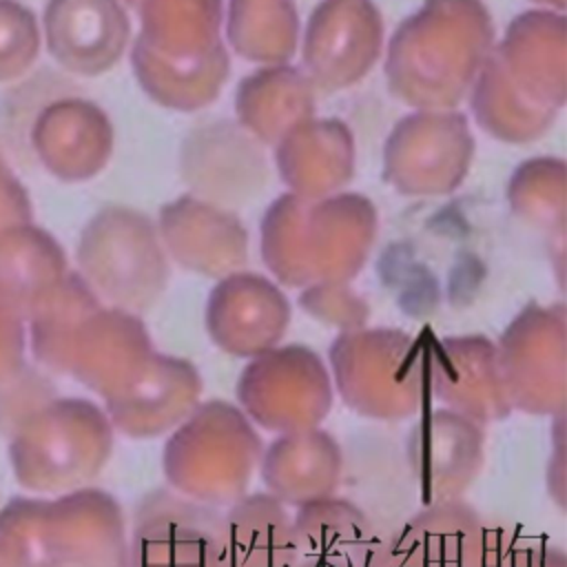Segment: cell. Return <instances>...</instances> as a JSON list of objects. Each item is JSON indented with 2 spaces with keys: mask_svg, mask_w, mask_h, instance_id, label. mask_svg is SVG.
Here are the masks:
<instances>
[{
  "mask_svg": "<svg viewBox=\"0 0 567 567\" xmlns=\"http://www.w3.org/2000/svg\"><path fill=\"white\" fill-rule=\"evenodd\" d=\"M379 44L381 18L370 0H323L303 40L310 84L337 91L359 82L377 60Z\"/></svg>",
  "mask_w": 567,
  "mask_h": 567,
  "instance_id": "7c38bea8",
  "label": "cell"
},
{
  "mask_svg": "<svg viewBox=\"0 0 567 567\" xmlns=\"http://www.w3.org/2000/svg\"><path fill=\"white\" fill-rule=\"evenodd\" d=\"M330 365L343 403L368 419H410L430 399L427 348L401 330H346L330 346Z\"/></svg>",
  "mask_w": 567,
  "mask_h": 567,
  "instance_id": "8992f818",
  "label": "cell"
},
{
  "mask_svg": "<svg viewBox=\"0 0 567 567\" xmlns=\"http://www.w3.org/2000/svg\"><path fill=\"white\" fill-rule=\"evenodd\" d=\"M551 441H554V450L549 456V472H547L549 494L560 507H565V414L556 416Z\"/></svg>",
  "mask_w": 567,
  "mask_h": 567,
  "instance_id": "83f0119b",
  "label": "cell"
},
{
  "mask_svg": "<svg viewBox=\"0 0 567 567\" xmlns=\"http://www.w3.org/2000/svg\"><path fill=\"white\" fill-rule=\"evenodd\" d=\"M266 494L281 505L301 507L337 496L343 470L341 447L321 427L279 434L259 458Z\"/></svg>",
  "mask_w": 567,
  "mask_h": 567,
  "instance_id": "ac0fdd59",
  "label": "cell"
},
{
  "mask_svg": "<svg viewBox=\"0 0 567 567\" xmlns=\"http://www.w3.org/2000/svg\"><path fill=\"white\" fill-rule=\"evenodd\" d=\"M374 228L377 215L359 195H284L264 217V259L290 286L337 284L361 268Z\"/></svg>",
  "mask_w": 567,
  "mask_h": 567,
  "instance_id": "277c9868",
  "label": "cell"
},
{
  "mask_svg": "<svg viewBox=\"0 0 567 567\" xmlns=\"http://www.w3.org/2000/svg\"><path fill=\"white\" fill-rule=\"evenodd\" d=\"M496 354L512 410L549 416L565 414L563 303L525 308L503 332Z\"/></svg>",
  "mask_w": 567,
  "mask_h": 567,
  "instance_id": "ba28073f",
  "label": "cell"
},
{
  "mask_svg": "<svg viewBox=\"0 0 567 567\" xmlns=\"http://www.w3.org/2000/svg\"><path fill=\"white\" fill-rule=\"evenodd\" d=\"M427 385L445 410L478 425L512 412L496 343L487 337H450L427 348Z\"/></svg>",
  "mask_w": 567,
  "mask_h": 567,
  "instance_id": "4fadbf2b",
  "label": "cell"
},
{
  "mask_svg": "<svg viewBox=\"0 0 567 567\" xmlns=\"http://www.w3.org/2000/svg\"><path fill=\"white\" fill-rule=\"evenodd\" d=\"M221 512L157 489L142 501L128 547V567H228Z\"/></svg>",
  "mask_w": 567,
  "mask_h": 567,
  "instance_id": "9c48e42d",
  "label": "cell"
},
{
  "mask_svg": "<svg viewBox=\"0 0 567 567\" xmlns=\"http://www.w3.org/2000/svg\"><path fill=\"white\" fill-rule=\"evenodd\" d=\"M237 113L241 124L259 140H284L312 115L310 80L288 66L259 71L239 86Z\"/></svg>",
  "mask_w": 567,
  "mask_h": 567,
  "instance_id": "603a6c76",
  "label": "cell"
},
{
  "mask_svg": "<svg viewBox=\"0 0 567 567\" xmlns=\"http://www.w3.org/2000/svg\"><path fill=\"white\" fill-rule=\"evenodd\" d=\"M565 184V166L560 159H534L520 166V171L512 179L509 199L518 215L532 219V224L547 228H563V217L554 215L543 202L545 193L563 190Z\"/></svg>",
  "mask_w": 567,
  "mask_h": 567,
  "instance_id": "d4e9b609",
  "label": "cell"
},
{
  "mask_svg": "<svg viewBox=\"0 0 567 567\" xmlns=\"http://www.w3.org/2000/svg\"><path fill=\"white\" fill-rule=\"evenodd\" d=\"M264 445L246 414L221 399L199 403L168 436L162 454L171 489L208 507L248 494Z\"/></svg>",
  "mask_w": 567,
  "mask_h": 567,
  "instance_id": "5b68a950",
  "label": "cell"
},
{
  "mask_svg": "<svg viewBox=\"0 0 567 567\" xmlns=\"http://www.w3.org/2000/svg\"><path fill=\"white\" fill-rule=\"evenodd\" d=\"M472 104L492 135L509 142L538 137L565 104V18L532 11L514 20L485 60Z\"/></svg>",
  "mask_w": 567,
  "mask_h": 567,
  "instance_id": "6da1fadb",
  "label": "cell"
},
{
  "mask_svg": "<svg viewBox=\"0 0 567 567\" xmlns=\"http://www.w3.org/2000/svg\"><path fill=\"white\" fill-rule=\"evenodd\" d=\"M279 168L301 197L341 188L352 177V137L341 122H301L279 146Z\"/></svg>",
  "mask_w": 567,
  "mask_h": 567,
  "instance_id": "7402d4cb",
  "label": "cell"
},
{
  "mask_svg": "<svg viewBox=\"0 0 567 567\" xmlns=\"http://www.w3.org/2000/svg\"><path fill=\"white\" fill-rule=\"evenodd\" d=\"M532 543L534 540L525 538L516 527L483 518L474 549V567H518Z\"/></svg>",
  "mask_w": 567,
  "mask_h": 567,
  "instance_id": "484cf974",
  "label": "cell"
},
{
  "mask_svg": "<svg viewBox=\"0 0 567 567\" xmlns=\"http://www.w3.org/2000/svg\"><path fill=\"white\" fill-rule=\"evenodd\" d=\"M483 516L463 501L425 505L383 536L374 567H474Z\"/></svg>",
  "mask_w": 567,
  "mask_h": 567,
  "instance_id": "2e32d148",
  "label": "cell"
},
{
  "mask_svg": "<svg viewBox=\"0 0 567 567\" xmlns=\"http://www.w3.org/2000/svg\"><path fill=\"white\" fill-rule=\"evenodd\" d=\"M100 221L113 239L104 237V259H82L84 266L113 301L128 310H146L164 292L168 275L153 226L131 210H106Z\"/></svg>",
  "mask_w": 567,
  "mask_h": 567,
  "instance_id": "5bb4252c",
  "label": "cell"
},
{
  "mask_svg": "<svg viewBox=\"0 0 567 567\" xmlns=\"http://www.w3.org/2000/svg\"><path fill=\"white\" fill-rule=\"evenodd\" d=\"M128 2H131L133 7H137V4H140V0H128Z\"/></svg>",
  "mask_w": 567,
  "mask_h": 567,
  "instance_id": "4dcf8cb0",
  "label": "cell"
},
{
  "mask_svg": "<svg viewBox=\"0 0 567 567\" xmlns=\"http://www.w3.org/2000/svg\"><path fill=\"white\" fill-rule=\"evenodd\" d=\"M246 419L268 432L319 427L332 408V381L323 361L306 346H275L250 359L237 381Z\"/></svg>",
  "mask_w": 567,
  "mask_h": 567,
  "instance_id": "52a82bcc",
  "label": "cell"
},
{
  "mask_svg": "<svg viewBox=\"0 0 567 567\" xmlns=\"http://www.w3.org/2000/svg\"><path fill=\"white\" fill-rule=\"evenodd\" d=\"M290 321L286 297L255 272H233L210 295L206 326L228 354L255 359L272 350Z\"/></svg>",
  "mask_w": 567,
  "mask_h": 567,
  "instance_id": "9a60e30c",
  "label": "cell"
},
{
  "mask_svg": "<svg viewBox=\"0 0 567 567\" xmlns=\"http://www.w3.org/2000/svg\"><path fill=\"white\" fill-rule=\"evenodd\" d=\"M297 567H374L383 534L343 496L301 505L292 514Z\"/></svg>",
  "mask_w": 567,
  "mask_h": 567,
  "instance_id": "d6986e66",
  "label": "cell"
},
{
  "mask_svg": "<svg viewBox=\"0 0 567 567\" xmlns=\"http://www.w3.org/2000/svg\"><path fill=\"white\" fill-rule=\"evenodd\" d=\"M518 567H567L565 551L547 543H532Z\"/></svg>",
  "mask_w": 567,
  "mask_h": 567,
  "instance_id": "f1b7e54d",
  "label": "cell"
},
{
  "mask_svg": "<svg viewBox=\"0 0 567 567\" xmlns=\"http://www.w3.org/2000/svg\"><path fill=\"white\" fill-rule=\"evenodd\" d=\"M228 35L241 55L281 64L297 44L295 7L290 0H230Z\"/></svg>",
  "mask_w": 567,
  "mask_h": 567,
  "instance_id": "cb8c5ba5",
  "label": "cell"
},
{
  "mask_svg": "<svg viewBox=\"0 0 567 567\" xmlns=\"http://www.w3.org/2000/svg\"><path fill=\"white\" fill-rule=\"evenodd\" d=\"M341 284H323L317 288H310L306 295H301V306L308 308L310 315H315L319 321L334 323L343 330H357L365 321V306L348 295Z\"/></svg>",
  "mask_w": 567,
  "mask_h": 567,
  "instance_id": "4316f807",
  "label": "cell"
},
{
  "mask_svg": "<svg viewBox=\"0 0 567 567\" xmlns=\"http://www.w3.org/2000/svg\"><path fill=\"white\" fill-rule=\"evenodd\" d=\"M221 538L228 567H297L292 514L266 492L224 507Z\"/></svg>",
  "mask_w": 567,
  "mask_h": 567,
  "instance_id": "44dd1931",
  "label": "cell"
},
{
  "mask_svg": "<svg viewBox=\"0 0 567 567\" xmlns=\"http://www.w3.org/2000/svg\"><path fill=\"white\" fill-rule=\"evenodd\" d=\"M492 38V20L478 0H425L390 44V91L412 106H454L481 73Z\"/></svg>",
  "mask_w": 567,
  "mask_h": 567,
  "instance_id": "7a4b0ae2",
  "label": "cell"
},
{
  "mask_svg": "<svg viewBox=\"0 0 567 567\" xmlns=\"http://www.w3.org/2000/svg\"><path fill=\"white\" fill-rule=\"evenodd\" d=\"M536 2H543V4H551L556 9H563L565 7V0H536Z\"/></svg>",
  "mask_w": 567,
  "mask_h": 567,
  "instance_id": "f546056e",
  "label": "cell"
},
{
  "mask_svg": "<svg viewBox=\"0 0 567 567\" xmlns=\"http://www.w3.org/2000/svg\"><path fill=\"white\" fill-rule=\"evenodd\" d=\"M133 64L153 100L173 109L213 102L228 75L219 44V0H140Z\"/></svg>",
  "mask_w": 567,
  "mask_h": 567,
  "instance_id": "3957f363",
  "label": "cell"
},
{
  "mask_svg": "<svg viewBox=\"0 0 567 567\" xmlns=\"http://www.w3.org/2000/svg\"><path fill=\"white\" fill-rule=\"evenodd\" d=\"M202 379L186 359L157 354L115 394L113 410L120 427L133 436L155 439L173 432L197 405Z\"/></svg>",
  "mask_w": 567,
  "mask_h": 567,
  "instance_id": "e0dca14e",
  "label": "cell"
},
{
  "mask_svg": "<svg viewBox=\"0 0 567 567\" xmlns=\"http://www.w3.org/2000/svg\"><path fill=\"white\" fill-rule=\"evenodd\" d=\"M49 24L60 64L80 73L111 69L128 40V18L117 0H53Z\"/></svg>",
  "mask_w": 567,
  "mask_h": 567,
  "instance_id": "ffe728a7",
  "label": "cell"
},
{
  "mask_svg": "<svg viewBox=\"0 0 567 567\" xmlns=\"http://www.w3.org/2000/svg\"><path fill=\"white\" fill-rule=\"evenodd\" d=\"M483 427L452 410H423L405 436V458L423 505L461 501L483 467Z\"/></svg>",
  "mask_w": 567,
  "mask_h": 567,
  "instance_id": "8fae6325",
  "label": "cell"
},
{
  "mask_svg": "<svg viewBox=\"0 0 567 567\" xmlns=\"http://www.w3.org/2000/svg\"><path fill=\"white\" fill-rule=\"evenodd\" d=\"M472 135L461 113L423 111L401 120L385 146V179L408 195L456 188L472 157Z\"/></svg>",
  "mask_w": 567,
  "mask_h": 567,
  "instance_id": "30bf717a",
  "label": "cell"
}]
</instances>
